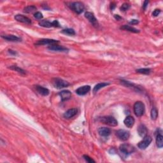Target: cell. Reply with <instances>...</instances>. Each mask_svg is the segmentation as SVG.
Listing matches in <instances>:
<instances>
[{"label": "cell", "mask_w": 163, "mask_h": 163, "mask_svg": "<svg viewBox=\"0 0 163 163\" xmlns=\"http://www.w3.org/2000/svg\"><path fill=\"white\" fill-rule=\"evenodd\" d=\"M148 4V1H144V3H143V10L146 9V7H147Z\"/></svg>", "instance_id": "obj_34"}, {"label": "cell", "mask_w": 163, "mask_h": 163, "mask_svg": "<svg viewBox=\"0 0 163 163\" xmlns=\"http://www.w3.org/2000/svg\"><path fill=\"white\" fill-rule=\"evenodd\" d=\"M133 109L136 116L141 117L145 112V105L142 101H137L135 103Z\"/></svg>", "instance_id": "obj_2"}, {"label": "cell", "mask_w": 163, "mask_h": 163, "mask_svg": "<svg viewBox=\"0 0 163 163\" xmlns=\"http://www.w3.org/2000/svg\"><path fill=\"white\" fill-rule=\"evenodd\" d=\"M36 10V7L33 6V5H30V6L26 7L24 9V12L26 13H32L34 11Z\"/></svg>", "instance_id": "obj_24"}, {"label": "cell", "mask_w": 163, "mask_h": 163, "mask_svg": "<svg viewBox=\"0 0 163 163\" xmlns=\"http://www.w3.org/2000/svg\"><path fill=\"white\" fill-rule=\"evenodd\" d=\"M83 159H85L87 162H95V161H94V160L92 159L91 157H90L88 156H87V155H84V156H83Z\"/></svg>", "instance_id": "obj_30"}, {"label": "cell", "mask_w": 163, "mask_h": 163, "mask_svg": "<svg viewBox=\"0 0 163 163\" xmlns=\"http://www.w3.org/2000/svg\"><path fill=\"white\" fill-rule=\"evenodd\" d=\"M116 135L119 139L122 141H126L129 139L130 136V133L129 131L125 129H119L117 131Z\"/></svg>", "instance_id": "obj_8"}, {"label": "cell", "mask_w": 163, "mask_h": 163, "mask_svg": "<svg viewBox=\"0 0 163 163\" xmlns=\"http://www.w3.org/2000/svg\"><path fill=\"white\" fill-rule=\"evenodd\" d=\"M152 140V138L150 136L146 135L145 137H143V140L138 144V148L141 149V150H145V148H147L150 145Z\"/></svg>", "instance_id": "obj_6"}, {"label": "cell", "mask_w": 163, "mask_h": 163, "mask_svg": "<svg viewBox=\"0 0 163 163\" xmlns=\"http://www.w3.org/2000/svg\"><path fill=\"white\" fill-rule=\"evenodd\" d=\"M59 95L60 96L61 100L62 101H66V100L70 99V97H72V93L70 91L68 90H64L62 91L59 93Z\"/></svg>", "instance_id": "obj_15"}, {"label": "cell", "mask_w": 163, "mask_h": 163, "mask_svg": "<svg viewBox=\"0 0 163 163\" xmlns=\"http://www.w3.org/2000/svg\"><path fill=\"white\" fill-rule=\"evenodd\" d=\"M34 17L36 19H41L43 18V15L41 12H37L34 14Z\"/></svg>", "instance_id": "obj_31"}, {"label": "cell", "mask_w": 163, "mask_h": 163, "mask_svg": "<svg viewBox=\"0 0 163 163\" xmlns=\"http://www.w3.org/2000/svg\"><path fill=\"white\" fill-rule=\"evenodd\" d=\"M15 19L16 21H17L18 22H20V23H26V24H31V21L30 19H29L28 17H26V16H24L23 15H16L15 16Z\"/></svg>", "instance_id": "obj_14"}, {"label": "cell", "mask_w": 163, "mask_h": 163, "mask_svg": "<svg viewBox=\"0 0 163 163\" xmlns=\"http://www.w3.org/2000/svg\"><path fill=\"white\" fill-rule=\"evenodd\" d=\"M85 17L86 19H87L90 22V23L94 27H98L99 26L98 22H97V19H96V17H95V16L93 13L91 12H87L85 13Z\"/></svg>", "instance_id": "obj_9"}, {"label": "cell", "mask_w": 163, "mask_h": 163, "mask_svg": "<svg viewBox=\"0 0 163 163\" xmlns=\"http://www.w3.org/2000/svg\"><path fill=\"white\" fill-rule=\"evenodd\" d=\"M35 89L37 91L38 93L42 95V96H48L49 94V90L48 89L43 87L42 86L40 85H36L35 86Z\"/></svg>", "instance_id": "obj_18"}, {"label": "cell", "mask_w": 163, "mask_h": 163, "mask_svg": "<svg viewBox=\"0 0 163 163\" xmlns=\"http://www.w3.org/2000/svg\"><path fill=\"white\" fill-rule=\"evenodd\" d=\"M109 85V83H105V82H103V83H97V85H95V87L93 89V92L94 93H96L97 91H98L99 89H101L103 87H105Z\"/></svg>", "instance_id": "obj_23"}, {"label": "cell", "mask_w": 163, "mask_h": 163, "mask_svg": "<svg viewBox=\"0 0 163 163\" xmlns=\"http://www.w3.org/2000/svg\"><path fill=\"white\" fill-rule=\"evenodd\" d=\"M136 72L138 73L144 75H148L151 72V70L150 68H141L136 70Z\"/></svg>", "instance_id": "obj_27"}, {"label": "cell", "mask_w": 163, "mask_h": 163, "mask_svg": "<svg viewBox=\"0 0 163 163\" xmlns=\"http://www.w3.org/2000/svg\"><path fill=\"white\" fill-rule=\"evenodd\" d=\"M98 133L101 136H108L111 133V130L108 127H102L98 129Z\"/></svg>", "instance_id": "obj_20"}, {"label": "cell", "mask_w": 163, "mask_h": 163, "mask_svg": "<svg viewBox=\"0 0 163 163\" xmlns=\"http://www.w3.org/2000/svg\"><path fill=\"white\" fill-rule=\"evenodd\" d=\"M69 7L72 10L74 11V12L77 13H78V14L82 13L84 10L83 4L82 3L79 2V1L72 2L70 4Z\"/></svg>", "instance_id": "obj_4"}, {"label": "cell", "mask_w": 163, "mask_h": 163, "mask_svg": "<svg viewBox=\"0 0 163 163\" xmlns=\"http://www.w3.org/2000/svg\"><path fill=\"white\" fill-rule=\"evenodd\" d=\"M9 52L10 54H12V55H16V54H17V52H16L15 51L12 50H9Z\"/></svg>", "instance_id": "obj_35"}, {"label": "cell", "mask_w": 163, "mask_h": 163, "mask_svg": "<svg viewBox=\"0 0 163 163\" xmlns=\"http://www.w3.org/2000/svg\"><path fill=\"white\" fill-rule=\"evenodd\" d=\"M48 48L50 50L52 51H56V52H68V49L67 48L62 47V46H59V45H51L49 47H48Z\"/></svg>", "instance_id": "obj_17"}, {"label": "cell", "mask_w": 163, "mask_h": 163, "mask_svg": "<svg viewBox=\"0 0 163 163\" xmlns=\"http://www.w3.org/2000/svg\"><path fill=\"white\" fill-rule=\"evenodd\" d=\"M115 4L114 3H111V5H110L111 10H113L114 9H115Z\"/></svg>", "instance_id": "obj_36"}, {"label": "cell", "mask_w": 163, "mask_h": 163, "mask_svg": "<svg viewBox=\"0 0 163 163\" xmlns=\"http://www.w3.org/2000/svg\"><path fill=\"white\" fill-rule=\"evenodd\" d=\"M135 119L131 116H127V117L124 119V123L125 124V126L126 127H129V128H131L135 124Z\"/></svg>", "instance_id": "obj_21"}, {"label": "cell", "mask_w": 163, "mask_h": 163, "mask_svg": "<svg viewBox=\"0 0 163 163\" xmlns=\"http://www.w3.org/2000/svg\"><path fill=\"white\" fill-rule=\"evenodd\" d=\"M162 130L159 129L157 133L156 136V144L157 147L161 148L163 146V139H162Z\"/></svg>", "instance_id": "obj_12"}, {"label": "cell", "mask_w": 163, "mask_h": 163, "mask_svg": "<svg viewBox=\"0 0 163 163\" xmlns=\"http://www.w3.org/2000/svg\"><path fill=\"white\" fill-rule=\"evenodd\" d=\"M52 84L57 89H62L64 87H68L70 85L68 82L58 78H54L52 80Z\"/></svg>", "instance_id": "obj_5"}, {"label": "cell", "mask_w": 163, "mask_h": 163, "mask_svg": "<svg viewBox=\"0 0 163 163\" xmlns=\"http://www.w3.org/2000/svg\"><path fill=\"white\" fill-rule=\"evenodd\" d=\"M160 13H161V10L159 9H156L153 12L152 15L154 16V17H157V16H158L159 15Z\"/></svg>", "instance_id": "obj_32"}, {"label": "cell", "mask_w": 163, "mask_h": 163, "mask_svg": "<svg viewBox=\"0 0 163 163\" xmlns=\"http://www.w3.org/2000/svg\"><path fill=\"white\" fill-rule=\"evenodd\" d=\"M114 17H115V19H117V21H119V20H121V19H122V18H121V17H120V16H119V15H114Z\"/></svg>", "instance_id": "obj_37"}, {"label": "cell", "mask_w": 163, "mask_h": 163, "mask_svg": "<svg viewBox=\"0 0 163 163\" xmlns=\"http://www.w3.org/2000/svg\"><path fill=\"white\" fill-rule=\"evenodd\" d=\"M91 91V87L89 85H83L82 86L78 88L76 90V93L77 94L80 95V96H83L87 94L88 92Z\"/></svg>", "instance_id": "obj_11"}, {"label": "cell", "mask_w": 163, "mask_h": 163, "mask_svg": "<svg viewBox=\"0 0 163 163\" xmlns=\"http://www.w3.org/2000/svg\"><path fill=\"white\" fill-rule=\"evenodd\" d=\"M121 29H123V30H125V31L135 32V33H138V32H140V31L138 30V29H136L135 28H133V27L130 26H127V25H124V26H121Z\"/></svg>", "instance_id": "obj_22"}, {"label": "cell", "mask_w": 163, "mask_h": 163, "mask_svg": "<svg viewBox=\"0 0 163 163\" xmlns=\"http://www.w3.org/2000/svg\"><path fill=\"white\" fill-rule=\"evenodd\" d=\"M9 68L12 70H14L15 72H17L18 73H21V74H26L25 70H23L22 68H21L18 67L17 66H11L10 67H9Z\"/></svg>", "instance_id": "obj_26"}, {"label": "cell", "mask_w": 163, "mask_h": 163, "mask_svg": "<svg viewBox=\"0 0 163 163\" xmlns=\"http://www.w3.org/2000/svg\"><path fill=\"white\" fill-rule=\"evenodd\" d=\"M138 133L141 137H145L146 135H147V133H148V130L146 129V126L145 125L143 124H141L138 127Z\"/></svg>", "instance_id": "obj_19"}, {"label": "cell", "mask_w": 163, "mask_h": 163, "mask_svg": "<svg viewBox=\"0 0 163 163\" xmlns=\"http://www.w3.org/2000/svg\"><path fill=\"white\" fill-rule=\"evenodd\" d=\"M150 115H151V119H152V120H156L157 119V116H158V112H157V110L156 108H153L152 109Z\"/></svg>", "instance_id": "obj_28"}, {"label": "cell", "mask_w": 163, "mask_h": 163, "mask_svg": "<svg viewBox=\"0 0 163 163\" xmlns=\"http://www.w3.org/2000/svg\"><path fill=\"white\" fill-rule=\"evenodd\" d=\"M39 25L40 26L44 27V28H52V27H55V28H58L59 27V24L58 21H54L53 22H50L48 21H42L39 23Z\"/></svg>", "instance_id": "obj_7"}, {"label": "cell", "mask_w": 163, "mask_h": 163, "mask_svg": "<svg viewBox=\"0 0 163 163\" xmlns=\"http://www.w3.org/2000/svg\"><path fill=\"white\" fill-rule=\"evenodd\" d=\"M1 37L5 40L9 41V42H21V38L15 35L12 34H7V35H2Z\"/></svg>", "instance_id": "obj_13"}, {"label": "cell", "mask_w": 163, "mask_h": 163, "mask_svg": "<svg viewBox=\"0 0 163 163\" xmlns=\"http://www.w3.org/2000/svg\"><path fill=\"white\" fill-rule=\"evenodd\" d=\"M62 33H64L65 34L67 35H70V36H73V35H75V31L73 29H71V28H68V29H63L62 31Z\"/></svg>", "instance_id": "obj_25"}, {"label": "cell", "mask_w": 163, "mask_h": 163, "mask_svg": "<svg viewBox=\"0 0 163 163\" xmlns=\"http://www.w3.org/2000/svg\"><path fill=\"white\" fill-rule=\"evenodd\" d=\"M99 121L103 123L107 124L110 126H117L118 125V122L116 119L112 116H107V117H102L99 119Z\"/></svg>", "instance_id": "obj_3"}, {"label": "cell", "mask_w": 163, "mask_h": 163, "mask_svg": "<svg viewBox=\"0 0 163 163\" xmlns=\"http://www.w3.org/2000/svg\"><path fill=\"white\" fill-rule=\"evenodd\" d=\"M77 112L78 110L77 108H71L64 113V117L66 119H71L77 115Z\"/></svg>", "instance_id": "obj_16"}, {"label": "cell", "mask_w": 163, "mask_h": 163, "mask_svg": "<svg viewBox=\"0 0 163 163\" xmlns=\"http://www.w3.org/2000/svg\"><path fill=\"white\" fill-rule=\"evenodd\" d=\"M130 5L129 3H125L122 4V5L121 7V10L122 12H126L127 10L129 9L130 8Z\"/></svg>", "instance_id": "obj_29"}, {"label": "cell", "mask_w": 163, "mask_h": 163, "mask_svg": "<svg viewBox=\"0 0 163 163\" xmlns=\"http://www.w3.org/2000/svg\"><path fill=\"white\" fill-rule=\"evenodd\" d=\"M59 42L58 40H52V39H42L40 40H38V42L35 43V45H54L56 43H58Z\"/></svg>", "instance_id": "obj_10"}, {"label": "cell", "mask_w": 163, "mask_h": 163, "mask_svg": "<svg viewBox=\"0 0 163 163\" xmlns=\"http://www.w3.org/2000/svg\"><path fill=\"white\" fill-rule=\"evenodd\" d=\"M130 24H133V25H135V24H138L139 23V21L136 19H133L131 21H129V23Z\"/></svg>", "instance_id": "obj_33"}, {"label": "cell", "mask_w": 163, "mask_h": 163, "mask_svg": "<svg viewBox=\"0 0 163 163\" xmlns=\"http://www.w3.org/2000/svg\"><path fill=\"white\" fill-rule=\"evenodd\" d=\"M119 150H120L121 152L125 155L126 156H129V155L131 154L135 151V148L131 145V144L127 143H124L119 146Z\"/></svg>", "instance_id": "obj_1"}]
</instances>
